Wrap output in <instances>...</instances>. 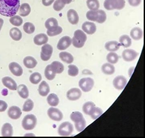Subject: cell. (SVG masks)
I'll return each instance as SVG.
<instances>
[{
    "instance_id": "277c9868",
    "label": "cell",
    "mask_w": 145,
    "mask_h": 138,
    "mask_svg": "<svg viewBox=\"0 0 145 138\" xmlns=\"http://www.w3.org/2000/svg\"><path fill=\"white\" fill-rule=\"evenodd\" d=\"M37 123V119L35 115L29 114L26 115L22 120V126L25 130H31L34 129Z\"/></svg>"
},
{
    "instance_id": "9c48e42d",
    "label": "cell",
    "mask_w": 145,
    "mask_h": 138,
    "mask_svg": "<svg viewBox=\"0 0 145 138\" xmlns=\"http://www.w3.org/2000/svg\"><path fill=\"white\" fill-rule=\"evenodd\" d=\"M48 115L52 121H61L63 118V113L57 108L50 107L48 110Z\"/></svg>"
},
{
    "instance_id": "ee69618b",
    "label": "cell",
    "mask_w": 145,
    "mask_h": 138,
    "mask_svg": "<svg viewBox=\"0 0 145 138\" xmlns=\"http://www.w3.org/2000/svg\"><path fill=\"white\" fill-rule=\"evenodd\" d=\"M59 23L57 20L55 18H50L47 19V21L45 22V27L46 29H49L54 26H58Z\"/></svg>"
},
{
    "instance_id": "8992f818",
    "label": "cell",
    "mask_w": 145,
    "mask_h": 138,
    "mask_svg": "<svg viewBox=\"0 0 145 138\" xmlns=\"http://www.w3.org/2000/svg\"><path fill=\"white\" fill-rule=\"evenodd\" d=\"M94 85V81L92 78L86 77L81 79L79 81L80 88L84 92H89L93 89Z\"/></svg>"
},
{
    "instance_id": "6da1fadb",
    "label": "cell",
    "mask_w": 145,
    "mask_h": 138,
    "mask_svg": "<svg viewBox=\"0 0 145 138\" xmlns=\"http://www.w3.org/2000/svg\"><path fill=\"white\" fill-rule=\"evenodd\" d=\"M20 7V0H0V15L7 17H12L16 15Z\"/></svg>"
},
{
    "instance_id": "9a60e30c",
    "label": "cell",
    "mask_w": 145,
    "mask_h": 138,
    "mask_svg": "<svg viewBox=\"0 0 145 138\" xmlns=\"http://www.w3.org/2000/svg\"><path fill=\"white\" fill-rule=\"evenodd\" d=\"M2 83L6 88L10 90H17V84L14 79L10 77H5L2 79Z\"/></svg>"
},
{
    "instance_id": "d6986e66",
    "label": "cell",
    "mask_w": 145,
    "mask_h": 138,
    "mask_svg": "<svg viewBox=\"0 0 145 138\" xmlns=\"http://www.w3.org/2000/svg\"><path fill=\"white\" fill-rule=\"evenodd\" d=\"M1 135L4 137H10L13 135V128L9 123L4 124L1 128Z\"/></svg>"
},
{
    "instance_id": "ac0fdd59",
    "label": "cell",
    "mask_w": 145,
    "mask_h": 138,
    "mask_svg": "<svg viewBox=\"0 0 145 138\" xmlns=\"http://www.w3.org/2000/svg\"><path fill=\"white\" fill-rule=\"evenodd\" d=\"M33 41L35 44H37V45H43V44L48 43V35L45 34V33H39V34H37L35 36Z\"/></svg>"
},
{
    "instance_id": "3957f363",
    "label": "cell",
    "mask_w": 145,
    "mask_h": 138,
    "mask_svg": "<svg viewBox=\"0 0 145 138\" xmlns=\"http://www.w3.org/2000/svg\"><path fill=\"white\" fill-rule=\"evenodd\" d=\"M125 0H105L104 6L105 9L121 10L125 7Z\"/></svg>"
},
{
    "instance_id": "836d02e7",
    "label": "cell",
    "mask_w": 145,
    "mask_h": 138,
    "mask_svg": "<svg viewBox=\"0 0 145 138\" xmlns=\"http://www.w3.org/2000/svg\"><path fill=\"white\" fill-rule=\"evenodd\" d=\"M103 113V110L101 108L97 107H94L92 109L91 112L89 113V115L91 117L93 120L97 119L98 117H100L101 115H102Z\"/></svg>"
},
{
    "instance_id": "83f0119b",
    "label": "cell",
    "mask_w": 145,
    "mask_h": 138,
    "mask_svg": "<svg viewBox=\"0 0 145 138\" xmlns=\"http://www.w3.org/2000/svg\"><path fill=\"white\" fill-rule=\"evenodd\" d=\"M120 46H123L124 47L128 48L131 45V39L128 35H122L120 37L119 42Z\"/></svg>"
},
{
    "instance_id": "f907efd6",
    "label": "cell",
    "mask_w": 145,
    "mask_h": 138,
    "mask_svg": "<svg viewBox=\"0 0 145 138\" xmlns=\"http://www.w3.org/2000/svg\"><path fill=\"white\" fill-rule=\"evenodd\" d=\"M128 3L131 6L137 7L141 3V0H128Z\"/></svg>"
},
{
    "instance_id": "2e32d148",
    "label": "cell",
    "mask_w": 145,
    "mask_h": 138,
    "mask_svg": "<svg viewBox=\"0 0 145 138\" xmlns=\"http://www.w3.org/2000/svg\"><path fill=\"white\" fill-rule=\"evenodd\" d=\"M8 115L9 118L13 120L20 119L22 115V111L20 108L17 106L10 107L8 110Z\"/></svg>"
},
{
    "instance_id": "bcb514c9",
    "label": "cell",
    "mask_w": 145,
    "mask_h": 138,
    "mask_svg": "<svg viewBox=\"0 0 145 138\" xmlns=\"http://www.w3.org/2000/svg\"><path fill=\"white\" fill-rule=\"evenodd\" d=\"M74 126H75V128L78 132H81V131H83L85 128H86L87 123L86 121H85V119H83L82 121H79L78 122H75V123H74Z\"/></svg>"
},
{
    "instance_id": "f35d334b",
    "label": "cell",
    "mask_w": 145,
    "mask_h": 138,
    "mask_svg": "<svg viewBox=\"0 0 145 138\" xmlns=\"http://www.w3.org/2000/svg\"><path fill=\"white\" fill-rule=\"evenodd\" d=\"M10 23L14 26H20L23 24V19H22L20 16L14 15L10 18L9 19Z\"/></svg>"
},
{
    "instance_id": "7c38bea8",
    "label": "cell",
    "mask_w": 145,
    "mask_h": 138,
    "mask_svg": "<svg viewBox=\"0 0 145 138\" xmlns=\"http://www.w3.org/2000/svg\"><path fill=\"white\" fill-rule=\"evenodd\" d=\"M72 44V39L69 36H64L59 39L57 48L59 50H64L69 48Z\"/></svg>"
},
{
    "instance_id": "484cf974",
    "label": "cell",
    "mask_w": 145,
    "mask_h": 138,
    "mask_svg": "<svg viewBox=\"0 0 145 138\" xmlns=\"http://www.w3.org/2000/svg\"><path fill=\"white\" fill-rule=\"evenodd\" d=\"M31 11V9L29 4L27 3H22L19 9V16L27 17L30 14Z\"/></svg>"
},
{
    "instance_id": "4fadbf2b",
    "label": "cell",
    "mask_w": 145,
    "mask_h": 138,
    "mask_svg": "<svg viewBox=\"0 0 145 138\" xmlns=\"http://www.w3.org/2000/svg\"><path fill=\"white\" fill-rule=\"evenodd\" d=\"M81 27L83 32L89 35H93L96 32V26L93 22H85Z\"/></svg>"
},
{
    "instance_id": "4316f807",
    "label": "cell",
    "mask_w": 145,
    "mask_h": 138,
    "mask_svg": "<svg viewBox=\"0 0 145 138\" xmlns=\"http://www.w3.org/2000/svg\"><path fill=\"white\" fill-rule=\"evenodd\" d=\"M17 91L20 96L24 99H27L29 97V90L25 84H21L17 87Z\"/></svg>"
},
{
    "instance_id": "681fc988",
    "label": "cell",
    "mask_w": 145,
    "mask_h": 138,
    "mask_svg": "<svg viewBox=\"0 0 145 138\" xmlns=\"http://www.w3.org/2000/svg\"><path fill=\"white\" fill-rule=\"evenodd\" d=\"M7 104L3 100H0V112H3L7 109Z\"/></svg>"
},
{
    "instance_id": "ffe728a7",
    "label": "cell",
    "mask_w": 145,
    "mask_h": 138,
    "mask_svg": "<svg viewBox=\"0 0 145 138\" xmlns=\"http://www.w3.org/2000/svg\"><path fill=\"white\" fill-rule=\"evenodd\" d=\"M143 36V32L142 29L139 27H135L131 29L130 32V37L134 40H140Z\"/></svg>"
},
{
    "instance_id": "5bb4252c",
    "label": "cell",
    "mask_w": 145,
    "mask_h": 138,
    "mask_svg": "<svg viewBox=\"0 0 145 138\" xmlns=\"http://www.w3.org/2000/svg\"><path fill=\"white\" fill-rule=\"evenodd\" d=\"M8 68L13 75L16 77H20L23 74V69L19 64L16 62H11L8 65Z\"/></svg>"
},
{
    "instance_id": "4dcf8cb0",
    "label": "cell",
    "mask_w": 145,
    "mask_h": 138,
    "mask_svg": "<svg viewBox=\"0 0 145 138\" xmlns=\"http://www.w3.org/2000/svg\"><path fill=\"white\" fill-rule=\"evenodd\" d=\"M52 66V68L55 73H57V74H60V73H63V71L65 70V66L62 63H61L60 62L58 61H54L50 64Z\"/></svg>"
},
{
    "instance_id": "5b68a950",
    "label": "cell",
    "mask_w": 145,
    "mask_h": 138,
    "mask_svg": "<svg viewBox=\"0 0 145 138\" xmlns=\"http://www.w3.org/2000/svg\"><path fill=\"white\" fill-rule=\"evenodd\" d=\"M74 131V126L70 122H64L58 128V133L61 136H69Z\"/></svg>"
},
{
    "instance_id": "e0dca14e",
    "label": "cell",
    "mask_w": 145,
    "mask_h": 138,
    "mask_svg": "<svg viewBox=\"0 0 145 138\" xmlns=\"http://www.w3.org/2000/svg\"><path fill=\"white\" fill-rule=\"evenodd\" d=\"M67 19L70 23L73 24V25H76V24H78L79 21H80L78 13H77L76 11L72 9L68 11Z\"/></svg>"
},
{
    "instance_id": "11a10c76",
    "label": "cell",
    "mask_w": 145,
    "mask_h": 138,
    "mask_svg": "<svg viewBox=\"0 0 145 138\" xmlns=\"http://www.w3.org/2000/svg\"><path fill=\"white\" fill-rule=\"evenodd\" d=\"M62 1L64 2V3L65 4H69L71 3V2L72 1V0H62Z\"/></svg>"
},
{
    "instance_id": "8fae6325",
    "label": "cell",
    "mask_w": 145,
    "mask_h": 138,
    "mask_svg": "<svg viewBox=\"0 0 145 138\" xmlns=\"http://www.w3.org/2000/svg\"><path fill=\"white\" fill-rule=\"evenodd\" d=\"M81 91L78 88H72L68 91L67 93V98L70 101H76L79 100L81 96Z\"/></svg>"
},
{
    "instance_id": "1f68e13d",
    "label": "cell",
    "mask_w": 145,
    "mask_h": 138,
    "mask_svg": "<svg viewBox=\"0 0 145 138\" xmlns=\"http://www.w3.org/2000/svg\"><path fill=\"white\" fill-rule=\"evenodd\" d=\"M47 102L50 106L56 107L59 103V99L57 95L54 94V93H52V94L48 95L47 98Z\"/></svg>"
},
{
    "instance_id": "603a6c76",
    "label": "cell",
    "mask_w": 145,
    "mask_h": 138,
    "mask_svg": "<svg viewBox=\"0 0 145 138\" xmlns=\"http://www.w3.org/2000/svg\"><path fill=\"white\" fill-rule=\"evenodd\" d=\"M120 46V43L116 41H111L107 42L105 44V48L109 52H116L119 49Z\"/></svg>"
},
{
    "instance_id": "c3c4849f",
    "label": "cell",
    "mask_w": 145,
    "mask_h": 138,
    "mask_svg": "<svg viewBox=\"0 0 145 138\" xmlns=\"http://www.w3.org/2000/svg\"><path fill=\"white\" fill-rule=\"evenodd\" d=\"M98 12H99V17H98V20L97 22L100 24L104 23V22H105L107 19L106 13H105V11L103 10L98 9Z\"/></svg>"
},
{
    "instance_id": "d6a6232c",
    "label": "cell",
    "mask_w": 145,
    "mask_h": 138,
    "mask_svg": "<svg viewBox=\"0 0 145 138\" xmlns=\"http://www.w3.org/2000/svg\"><path fill=\"white\" fill-rule=\"evenodd\" d=\"M44 75L46 78L48 80H49V81H52V80L54 79L55 77H56V73H55L50 64L46 67Z\"/></svg>"
},
{
    "instance_id": "52a82bcc",
    "label": "cell",
    "mask_w": 145,
    "mask_h": 138,
    "mask_svg": "<svg viewBox=\"0 0 145 138\" xmlns=\"http://www.w3.org/2000/svg\"><path fill=\"white\" fill-rule=\"evenodd\" d=\"M53 47L50 44L46 43L43 44L41 48L40 58L43 61H48L51 58L53 53Z\"/></svg>"
},
{
    "instance_id": "30bf717a",
    "label": "cell",
    "mask_w": 145,
    "mask_h": 138,
    "mask_svg": "<svg viewBox=\"0 0 145 138\" xmlns=\"http://www.w3.org/2000/svg\"><path fill=\"white\" fill-rule=\"evenodd\" d=\"M138 55H139V53L137 51L133 49L127 48V49H125L122 52V57L124 61L131 62L137 58Z\"/></svg>"
},
{
    "instance_id": "b9f144b4",
    "label": "cell",
    "mask_w": 145,
    "mask_h": 138,
    "mask_svg": "<svg viewBox=\"0 0 145 138\" xmlns=\"http://www.w3.org/2000/svg\"><path fill=\"white\" fill-rule=\"evenodd\" d=\"M94 107H95V104L93 103V102H87L86 103H85L83 105V111L84 112L85 114L89 115V113L91 112Z\"/></svg>"
},
{
    "instance_id": "ab89813d",
    "label": "cell",
    "mask_w": 145,
    "mask_h": 138,
    "mask_svg": "<svg viewBox=\"0 0 145 138\" xmlns=\"http://www.w3.org/2000/svg\"><path fill=\"white\" fill-rule=\"evenodd\" d=\"M70 119L75 123V122L82 121L83 119H84V117H83V115L81 112L74 111V112L72 113V114L70 115Z\"/></svg>"
},
{
    "instance_id": "7a4b0ae2",
    "label": "cell",
    "mask_w": 145,
    "mask_h": 138,
    "mask_svg": "<svg viewBox=\"0 0 145 138\" xmlns=\"http://www.w3.org/2000/svg\"><path fill=\"white\" fill-rule=\"evenodd\" d=\"M87 39L86 33L83 30H77L74 33V37L72 39V43L76 48H82Z\"/></svg>"
},
{
    "instance_id": "d4e9b609",
    "label": "cell",
    "mask_w": 145,
    "mask_h": 138,
    "mask_svg": "<svg viewBox=\"0 0 145 138\" xmlns=\"http://www.w3.org/2000/svg\"><path fill=\"white\" fill-rule=\"evenodd\" d=\"M9 35L11 38L14 40V41H18L22 39V33L20 30L18 28H12L10 29L9 32Z\"/></svg>"
},
{
    "instance_id": "60d3db41",
    "label": "cell",
    "mask_w": 145,
    "mask_h": 138,
    "mask_svg": "<svg viewBox=\"0 0 145 138\" xmlns=\"http://www.w3.org/2000/svg\"><path fill=\"white\" fill-rule=\"evenodd\" d=\"M23 29L25 33H28V34H32L35 31V26L33 24L31 23V22H25L24 24Z\"/></svg>"
},
{
    "instance_id": "9f6ffc18",
    "label": "cell",
    "mask_w": 145,
    "mask_h": 138,
    "mask_svg": "<svg viewBox=\"0 0 145 138\" xmlns=\"http://www.w3.org/2000/svg\"><path fill=\"white\" fill-rule=\"evenodd\" d=\"M27 135H33V136H35V135L32 134V133H27V134H25V136H27Z\"/></svg>"
},
{
    "instance_id": "cb8c5ba5",
    "label": "cell",
    "mask_w": 145,
    "mask_h": 138,
    "mask_svg": "<svg viewBox=\"0 0 145 138\" xmlns=\"http://www.w3.org/2000/svg\"><path fill=\"white\" fill-rule=\"evenodd\" d=\"M102 72L104 73L105 75H111L115 72V68L113 66V64L110 63H105L103 64L102 66Z\"/></svg>"
},
{
    "instance_id": "f6af8a7d",
    "label": "cell",
    "mask_w": 145,
    "mask_h": 138,
    "mask_svg": "<svg viewBox=\"0 0 145 138\" xmlns=\"http://www.w3.org/2000/svg\"><path fill=\"white\" fill-rule=\"evenodd\" d=\"M79 73V69L75 65L70 64L69 66V70H68V74L71 77H76Z\"/></svg>"
},
{
    "instance_id": "7402d4cb",
    "label": "cell",
    "mask_w": 145,
    "mask_h": 138,
    "mask_svg": "<svg viewBox=\"0 0 145 138\" xmlns=\"http://www.w3.org/2000/svg\"><path fill=\"white\" fill-rule=\"evenodd\" d=\"M24 64L28 69H33L37 65V62L35 58L28 56L24 58Z\"/></svg>"
},
{
    "instance_id": "816d5d0a",
    "label": "cell",
    "mask_w": 145,
    "mask_h": 138,
    "mask_svg": "<svg viewBox=\"0 0 145 138\" xmlns=\"http://www.w3.org/2000/svg\"><path fill=\"white\" fill-rule=\"evenodd\" d=\"M55 0H42V4L44 6H50L54 3Z\"/></svg>"
},
{
    "instance_id": "d590c367",
    "label": "cell",
    "mask_w": 145,
    "mask_h": 138,
    "mask_svg": "<svg viewBox=\"0 0 145 138\" xmlns=\"http://www.w3.org/2000/svg\"><path fill=\"white\" fill-rule=\"evenodd\" d=\"M87 7L91 11H97L100 7L98 0H87Z\"/></svg>"
},
{
    "instance_id": "f546056e",
    "label": "cell",
    "mask_w": 145,
    "mask_h": 138,
    "mask_svg": "<svg viewBox=\"0 0 145 138\" xmlns=\"http://www.w3.org/2000/svg\"><path fill=\"white\" fill-rule=\"evenodd\" d=\"M63 32V28L61 26H56L52 27L49 29H47V35L50 37H54L56 35L61 34Z\"/></svg>"
},
{
    "instance_id": "8d00e7d4",
    "label": "cell",
    "mask_w": 145,
    "mask_h": 138,
    "mask_svg": "<svg viewBox=\"0 0 145 138\" xmlns=\"http://www.w3.org/2000/svg\"><path fill=\"white\" fill-rule=\"evenodd\" d=\"M106 58L109 63L111 64H115L117 63L118 60H119V56H118V55L116 52H111L107 55Z\"/></svg>"
},
{
    "instance_id": "db71d44e",
    "label": "cell",
    "mask_w": 145,
    "mask_h": 138,
    "mask_svg": "<svg viewBox=\"0 0 145 138\" xmlns=\"http://www.w3.org/2000/svg\"><path fill=\"white\" fill-rule=\"evenodd\" d=\"M3 23H4L3 20L2 19H0V32H1L2 26H3Z\"/></svg>"
},
{
    "instance_id": "7dc6e473",
    "label": "cell",
    "mask_w": 145,
    "mask_h": 138,
    "mask_svg": "<svg viewBox=\"0 0 145 138\" xmlns=\"http://www.w3.org/2000/svg\"><path fill=\"white\" fill-rule=\"evenodd\" d=\"M65 4L62 0H56L54 4V9L56 11H60L65 7Z\"/></svg>"
},
{
    "instance_id": "7bdbcfd3",
    "label": "cell",
    "mask_w": 145,
    "mask_h": 138,
    "mask_svg": "<svg viewBox=\"0 0 145 138\" xmlns=\"http://www.w3.org/2000/svg\"><path fill=\"white\" fill-rule=\"evenodd\" d=\"M34 103L31 99H27L24 103L22 110L24 112H29L33 109Z\"/></svg>"
},
{
    "instance_id": "74e56055",
    "label": "cell",
    "mask_w": 145,
    "mask_h": 138,
    "mask_svg": "<svg viewBox=\"0 0 145 138\" xmlns=\"http://www.w3.org/2000/svg\"><path fill=\"white\" fill-rule=\"evenodd\" d=\"M29 81L33 84H39L42 81V75L40 73L35 72L30 75Z\"/></svg>"
},
{
    "instance_id": "f1b7e54d",
    "label": "cell",
    "mask_w": 145,
    "mask_h": 138,
    "mask_svg": "<svg viewBox=\"0 0 145 138\" xmlns=\"http://www.w3.org/2000/svg\"><path fill=\"white\" fill-rule=\"evenodd\" d=\"M59 58L61 60L67 64H70L74 62L73 56L67 52H61L59 53Z\"/></svg>"
},
{
    "instance_id": "f5cc1de1",
    "label": "cell",
    "mask_w": 145,
    "mask_h": 138,
    "mask_svg": "<svg viewBox=\"0 0 145 138\" xmlns=\"http://www.w3.org/2000/svg\"><path fill=\"white\" fill-rule=\"evenodd\" d=\"M134 69H135V67H131V68L129 69V71H128L129 77L131 76V75H132V73L133 72V71H134Z\"/></svg>"
},
{
    "instance_id": "44dd1931",
    "label": "cell",
    "mask_w": 145,
    "mask_h": 138,
    "mask_svg": "<svg viewBox=\"0 0 145 138\" xmlns=\"http://www.w3.org/2000/svg\"><path fill=\"white\" fill-rule=\"evenodd\" d=\"M39 94L42 96L44 97L46 96L49 94L50 91V86L48 85V84L45 81H42V83L40 84V85L39 86Z\"/></svg>"
},
{
    "instance_id": "e575fe53",
    "label": "cell",
    "mask_w": 145,
    "mask_h": 138,
    "mask_svg": "<svg viewBox=\"0 0 145 138\" xmlns=\"http://www.w3.org/2000/svg\"><path fill=\"white\" fill-rule=\"evenodd\" d=\"M99 17L98 10L97 11H89L86 14L87 19L90 21H94L97 22Z\"/></svg>"
},
{
    "instance_id": "ba28073f",
    "label": "cell",
    "mask_w": 145,
    "mask_h": 138,
    "mask_svg": "<svg viewBox=\"0 0 145 138\" xmlns=\"http://www.w3.org/2000/svg\"><path fill=\"white\" fill-rule=\"evenodd\" d=\"M128 81L126 78L123 75H118L113 79V86L118 90H122L126 86Z\"/></svg>"
}]
</instances>
